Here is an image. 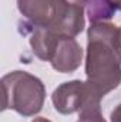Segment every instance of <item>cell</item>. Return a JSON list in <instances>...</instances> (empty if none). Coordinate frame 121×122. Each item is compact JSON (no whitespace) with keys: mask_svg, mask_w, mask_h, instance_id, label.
I'll return each instance as SVG.
<instances>
[{"mask_svg":"<svg viewBox=\"0 0 121 122\" xmlns=\"http://www.w3.org/2000/svg\"><path fill=\"white\" fill-rule=\"evenodd\" d=\"M86 72L91 85L104 97L121 82L120 29L113 24L94 23L88 30Z\"/></svg>","mask_w":121,"mask_h":122,"instance_id":"6da1fadb","label":"cell"},{"mask_svg":"<svg viewBox=\"0 0 121 122\" xmlns=\"http://www.w3.org/2000/svg\"><path fill=\"white\" fill-rule=\"evenodd\" d=\"M17 3L33 27L70 37L77 36L84 27L86 0H17Z\"/></svg>","mask_w":121,"mask_h":122,"instance_id":"7a4b0ae2","label":"cell"},{"mask_svg":"<svg viewBox=\"0 0 121 122\" xmlns=\"http://www.w3.org/2000/svg\"><path fill=\"white\" fill-rule=\"evenodd\" d=\"M3 109H14L24 117L40 112L46 90L43 82L26 71H13L1 78Z\"/></svg>","mask_w":121,"mask_h":122,"instance_id":"3957f363","label":"cell"},{"mask_svg":"<svg viewBox=\"0 0 121 122\" xmlns=\"http://www.w3.org/2000/svg\"><path fill=\"white\" fill-rule=\"evenodd\" d=\"M31 46L38 58L50 61L53 68L60 72L74 71L80 65L83 51L70 36L34 27Z\"/></svg>","mask_w":121,"mask_h":122,"instance_id":"277c9868","label":"cell"},{"mask_svg":"<svg viewBox=\"0 0 121 122\" xmlns=\"http://www.w3.org/2000/svg\"><path fill=\"white\" fill-rule=\"evenodd\" d=\"M101 98L90 82L81 81L66 82L53 92L54 108L61 114H73L90 105H100Z\"/></svg>","mask_w":121,"mask_h":122,"instance_id":"5b68a950","label":"cell"},{"mask_svg":"<svg viewBox=\"0 0 121 122\" xmlns=\"http://www.w3.org/2000/svg\"><path fill=\"white\" fill-rule=\"evenodd\" d=\"M77 122H105L101 112H100V105H90L81 111L80 119Z\"/></svg>","mask_w":121,"mask_h":122,"instance_id":"8992f818","label":"cell"},{"mask_svg":"<svg viewBox=\"0 0 121 122\" xmlns=\"http://www.w3.org/2000/svg\"><path fill=\"white\" fill-rule=\"evenodd\" d=\"M111 122H121V104L111 112Z\"/></svg>","mask_w":121,"mask_h":122,"instance_id":"52a82bcc","label":"cell"},{"mask_svg":"<svg viewBox=\"0 0 121 122\" xmlns=\"http://www.w3.org/2000/svg\"><path fill=\"white\" fill-rule=\"evenodd\" d=\"M33 122H50L49 119H44V118H37V119H34Z\"/></svg>","mask_w":121,"mask_h":122,"instance_id":"ba28073f","label":"cell"},{"mask_svg":"<svg viewBox=\"0 0 121 122\" xmlns=\"http://www.w3.org/2000/svg\"><path fill=\"white\" fill-rule=\"evenodd\" d=\"M120 44H121V29H120Z\"/></svg>","mask_w":121,"mask_h":122,"instance_id":"9c48e42d","label":"cell"}]
</instances>
